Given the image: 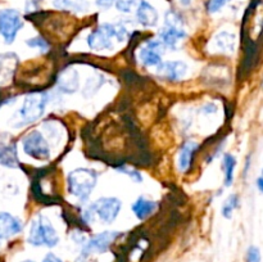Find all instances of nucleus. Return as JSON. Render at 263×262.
<instances>
[{"label":"nucleus","mask_w":263,"mask_h":262,"mask_svg":"<svg viewBox=\"0 0 263 262\" xmlns=\"http://www.w3.org/2000/svg\"><path fill=\"white\" fill-rule=\"evenodd\" d=\"M128 36V31L121 23H103L99 27L91 31L86 39L87 46L94 51L110 50L113 49V40L120 43L125 41Z\"/></svg>","instance_id":"1"},{"label":"nucleus","mask_w":263,"mask_h":262,"mask_svg":"<svg viewBox=\"0 0 263 262\" xmlns=\"http://www.w3.org/2000/svg\"><path fill=\"white\" fill-rule=\"evenodd\" d=\"M98 174L97 171L86 167H79L67 175V189L68 193L79 199L80 202H85L91 195L92 190L97 186Z\"/></svg>","instance_id":"2"},{"label":"nucleus","mask_w":263,"mask_h":262,"mask_svg":"<svg viewBox=\"0 0 263 262\" xmlns=\"http://www.w3.org/2000/svg\"><path fill=\"white\" fill-rule=\"evenodd\" d=\"M27 241L33 247L54 248L59 243V235L51 221L39 213L31 222Z\"/></svg>","instance_id":"3"},{"label":"nucleus","mask_w":263,"mask_h":262,"mask_svg":"<svg viewBox=\"0 0 263 262\" xmlns=\"http://www.w3.org/2000/svg\"><path fill=\"white\" fill-rule=\"evenodd\" d=\"M48 99V94L43 91L28 94L18 109V122L15 123V127H22L40 120L45 113Z\"/></svg>","instance_id":"4"},{"label":"nucleus","mask_w":263,"mask_h":262,"mask_svg":"<svg viewBox=\"0 0 263 262\" xmlns=\"http://www.w3.org/2000/svg\"><path fill=\"white\" fill-rule=\"evenodd\" d=\"M186 38V31L184 28V22L179 13L168 10L164 15V26L159 31V40L166 48L175 50L181 40Z\"/></svg>","instance_id":"5"},{"label":"nucleus","mask_w":263,"mask_h":262,"mask_svg":"<svg viewBox=\"0 0 263 262\" xmlns=\"http://www.w3.org/2000/svg\"><path fill=\"white\" fill-rule=\"evenodd\" d=\"M22 148L27 156L36 161L50 159V146L41 131L33 130L26 134L22 139Z\"/></svg>","instance_id":"6"},{"label":"nucleus","mask_w":263,"mask_h":262,"mask_svg":"<svg viewBox=\"0 0 263 262\" xmlns=\"http://www.w3.org/2000/svg\"><path fill=\"white\" fill-rule=\"evenodd\" d=\"M22 27V15L17 9L5 8L0 10V35L5 43L12 44Z\"/></svg>","instance_id":"7"},{"label":"nucleus","mask_w":263,"mask_h":262,"mask_svg":"<svg viewBox=\"0 0 263 262\" xmlns=\"http://www.w3.org/2000/svg\"><path fill=\"white\" fill-rule=\"evenodd\" d=\"M164 50L166 46L159 39H148L139 49V61L148 68L158 67L163 62Z\"/></svg>","instance_id":"8"},{"label":"nucleus","mask_w":263,"mask_h":262,"mask_svg":"<svg viewBox=\"0 0 263 262\" xmlns=\"http://www.w3.org/2000/svg\"><path fill=\"white\" fill-rule=\"evenodd\" d=\"M95 216L104 223L115 222L122 208V202L116 197H102L91 203Z\"/></svg>","instance_id":"9"},{"label":"nucleus","mask_w":263,"mask_h":262,"mask_svg":"<svg viewBox=\"0 0 263 262\" xmlns=\"http://www.w3.org/2000/svg\"><path fill=\"white\" fill-rule=\"evenodd\" d=\"M120 231H103V233H99L92 236V238H90L82 247V257L107 252L109 247L115 243L116 239L120 236Z\"/></svg>","instance_id":"10"},{"label":"nucleus","mask_w":263,"mask_h":262,"mask_svg":"<svg viewBox=\"0 0 263 262\" xmlns=\"http://www.w3.org/2000/svg\"><path fill=\"white\" fill-rule=\"evenodd\" d=\"M187 64L182 61H167L162 62L157 67V73L162 79L168 80V81H180L184 79L187 73Z\"/></svg>","instance_id":"11"},{"label":"nucleus","mask_w":263,"mask_h":262,"mask_svg":"<svg viewBox=\"0 0 263 262\" xmlns=\"http://www.w3.org/2000/svg\"><path fill=\"white\" fill-rule=\"evenodd\" d=\"M57 86L61 92L64 94H73L79 90L80 87V73L77 69L72 68H64L59 72L58 77H57Z\"/></svg>","instance_id":"12"},{"label":"nucleus","mask_w":263,"mask_h":262,"mask_svg":"<svg viewBox=\"0 0 263 262\" xmlns=\"http://www.w3.org/2000/svg\"><path fill=\"white\" fill-rule=\"evenodd\" d=\"M136 21L145 28L156 27L159 21L158 10L146 0H139L136 5Z\"/></svg>","instance_id":"13"},{"label":"nucleus","mask_w":263,"mask_h":262,"mask_svg":"<svg viewBox=\"0 0 263 262\" xmlns=\"http://www.w3.org/2000/svg\"><path fill=\"white\" fill-rule=\"evenodd\" d=\"M23 230L22 221L9 212H0V240L17 235Z\"/></svg>","instance_id":"14"},{"label":"nucleus","mask_w":263,"mask_h":262,"mask_svg":"<svg viewBox=\"0 0 263 262\" xmlns=\"http://www.w3.org/2000/svg\"><path fill=\"white\" fill-rule=\"evenodd\" d=\"M198 148H199V144L197 141L189 140L182 144L179 152V157H177V167H179L180 172H186L192 167L193 158H194V154Z\"/></svg>","instance_id":"15"},{"label":"nucleus","mask_w":263,"mask_h":262,"mask_svg":"<svg viewBox=\"0 0 263 262\" xmlns=\"http://www.w3.org/2000/svg\"><path fill=\"white\" fill-rule=\"evenodd\" d=\"M0 164L5 167L14 169L20 164V158L17 154V148L14 144L0 140Z\"/></svg>","instance_id":"16"},{"label":"nucleus","mask_w":263,"mask_h":262,"mask_svg":"<svg viewBox=\"0 0 263 262\" xmlns=\"http://www.w3.org/2000/svg\"><path fill=\"white\" fill-rule=\"evenodd\" d=\"M131 210H133L134 215L136 216L138 220H146L149 216H152L156 212L157 202L148 199V198L145 197H139L138 199L134 202V204L131 205Z\"/></svg>","instance_id":"17"},{"label":"nucleus","mask_w":263,"mask_h":262,"mask_svg":"<svg viewBox=\"0 0 263 262\" xmlns=\"http://www.w3.org/2000/svg\"><path fill=\"white\" fill-rule=\"evenodd\" d=\"M53 7L72 13H85L89 10L90 5L87 0H53Z\"/></svg>","instance_id":"18"},{"label":"nucleus","mask_w":263,"mask_h":262,"mask_svg":"<svg viewBox=\"0 0 263 262\" xmlns=\"http://www.w3.org/2000/svg\"><path fill=\"white\" fill-rule=\"evenodd\" d=\"M17 66V57L14 54H4L0 55V84H5L9 81Z\"/></svg>","instance_id":"19"},{"label":"nucleus","mask_w":263,"mask_h":262,"mask_svg":"<svg viewBox=\"0 0 263 262\" xmlns=\"http://www.w3.org/2000/svg\"><path fill=\"white\" fill-rule=\"evenodd\" d=\"M213 41H215L216 48L222 53H233L235 50L236 39L234 33L228 32V31H221L220 33L215 36Z\"/></svg>","instance_id":"20"},{"label":"nucleus","mask_w":263,"mask_h":262,"mask_svg":"<svg viewBox=\"0 0 263 262\" xmlns=\"http://www.w3.org/2000/svg\"><path fill=\"white\" fill-rule=\"evenodd\" d=\"M236 167V158L230 153H226L222 158V171L225 176V185L230 186L234 181V171Z\"/></svg>","instance_id":"21"},{"label":"nucleus","mask_w":263,"mask_h":262,"mask_svg":"<svg viewBox=\"0 0 263 262\" xmlns=\"http://www.w3.org/2000/svg\"><path fill=\"white\" fill-rule=\"evenodd\" d=\"M103 84H104V79H103L102 76L89 77L86 81V84H85V87H84V90H82V92H84L85 97H87V98L92 97V95H94L95 92H97L98 90L103 86Z\"/></svg>","instance_id":"22"},{"label":"nucleus","mask_w":263,"mask_h":262,"mask_svg":"<svg viewBox=\"0 0 263 262\" xmlns=\"http://www.w3.org/2000/svg\"><path fill=\"white\" fill-rule=\"evenodd\" d=\"M238 205H239L238 195L231 194L230 197H229L228 199L223 202L222 208H221V213H222L223 217L231 218V216H233V212L236 210V208H238Z\"/></svg>","instance_id":"23"},{"label":"nucleus","mask_w":263,"mask_h":262,"mask_svg":"<svg viewBox=\"0 0 263 262\" xmlns=\"http://www.w3.org/2000/svg\"><path fill=\"white\" fill-rule=\"evenodd\" d=\"M26 44H27L30 48L37 49L40 51H48L49 50V43L41 36H35V38H31L28 40H26Z\"/></svg>","instance_id":"24"},{"label":"nucleus","mask_w":263,"mask_h":262,"mask_svg":"<svg viewBox=\"0 0 263 262\" xmlns=\"http://www.w3.org/2000/svg\"><path fill=\"white\" fill-rule=\"evenodd\" d=\"M139 3V0H117L115 3L116 8H117L118 12L122 13H130L133 10L134 7H136Z\"/></svg>","instance_id":"25"},{"label":"nucleus","mask_w":263,"mask_h":262,"mask_svg":"<svg viewBox=\"0 0 263 262\" xmlns=\"http://www.w3.org/2000/svg\"><path fill=\"white\" fill-rule=\"evenodd\" d=\"M230 0H208L207 3V12L211 14L220 12L223 7H225Z\"/></svg>","instance_id":"26"},{"label":"nucleus","mask_w":263,"mask_h":262,"mask_svg":"<svg viewBox=\"0 0 263 262\" xmlns=\"http://www.w3.org/2000/svg\"><path fill=\"white\" fill-rule=\"evenodd\" d=\"M120 172L121 174L127 175V176L133 180V181L138 182V184L143 182V180H144L141 172L136 171V170H133V169H128V167H120Z\"/></svg>","instance_id":"27"},{"label":"nucleus","mask_w":263,"mask_h":262,"mask_svg":"<svg viewBox=\"0 0 263 262\" xmlns=\"http://www.w3.org/2000/svg\"><path fill=\"white\" fill-rule=\"evenodd\" d=\"M247 262H261V251L258 247H249L247 252Z\"/></svg>","instance_id":"28"},{"label":"nucleus","mask_w":263,"mask_h":262,"mask_svg":"<svg viewBox=\"0 0 263 262\" xmlns=\"http://www.w3.org/2000/svg\"><path fill=\"white\" fill-rule=\"evenodd\" d=\"M82 220H84L85 223L87 225H91L95 220V212L92 210V205L89 204L84 211H82Z\"/></svg>","instance_id":"29"},{"label":"nucleus","mask_w":263,"mask_h":262,"mask_svg":"<svg viewBox=\"0 0 263 262\" xmlns=\"http://www.w3.org/2000/svg\"><path fill=\"white\" fill-rule=\"evenodd\" d=\"M116 2H117V0H97L95 4H97V7L102 8V9H108V8L112 7Z\"/></svg>","instance_id":"30"},{"label":"nucleus","mask_w":263,"mask_h":262,"mask_svg":"<svg viewBox=\"0 0 263 262\" xmlns=\"http://www.w3.org/2000/svg\"><path fill=\"white\" fill-rule=\"evenodd\" d=\"M43 262H63L62 258H59L58 256H55L54 253H48L45 257H44Z\"/></svg>","instance_id":"31"},{"label":"nucleus","mask_w":263,"mask_h":262,"mask_svg":"<svg viewBox=\"0 0 263 262\" xmlns=\"http://www.w3.org/2000/svg\"><path fill=\"white\" fill-rule=\"evenodd\" d=\"M203 109H204V113H215L216 110H217V107H216L213 103H210V104L204 105V107H203Z\"/></svg>","instance_id":"32"},{"label":"nucleus","mask_w":263,"mask_h":262,"mask_svg":"<svg viewBox=\"0 0 263 262\" xmlns=\"http://www.w3.org/2000/svg\"><path fill=\"white\" fill-rule=\"evenodd\" d=\"M257 188H258V190L261 193H263V177H258L257 179Z\"/></svg>","instance_id":"33"},{"label":"nucleus","mask_w":263,"mask_h":262,"mask_svg":"<svg viewBox=\"0 0 263 262\" xmlns=\"http://www.w3.org/2000/svg\"><path fill=\"white\" fill-rule=\"evenodd\" d=\"M179 3L182 7H189V5L192 4V0H179Z\"/></svg>","instance_id":"34"},{"label":"nucleus","mask_w":263,"mask_h":262,"mask_svg":"<svg viewBox=\"0 0 263 262\" xmlns=\"http://www.w3.org/2000/svg\"><path fill=\"white\" fill-rule=\"evenodd\" d=\"M262 177H263V174H262Z\"/></svg>","instance_id":"35"}]
</instances>
